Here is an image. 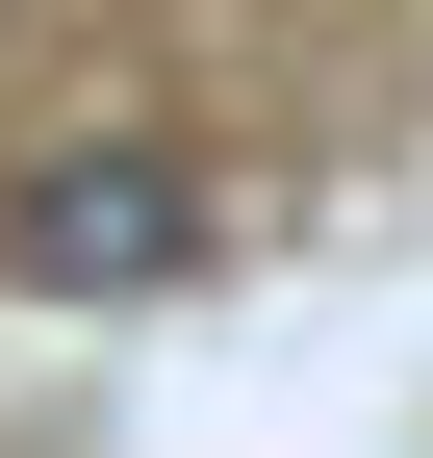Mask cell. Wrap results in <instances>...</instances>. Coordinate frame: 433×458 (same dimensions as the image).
<instances>
[{
	"instance_id": "1",
	"label": "cell",
	"mask_w": 433,
	"mask_h": 458,
	"mask_svg": "<svg viewBox=\"0 0 433 458\" xmlns=\"http://www.w3.org/2000/svg\"><path fill=\"white\" fill-rule=\"evenodd\" d=\"M0 255H26L51 306H153V280L204 255V179H179V153H128V128H102V153H26Z\"/></svg>"
}]
</instances>
